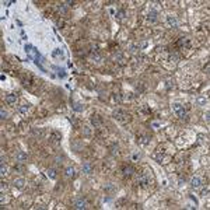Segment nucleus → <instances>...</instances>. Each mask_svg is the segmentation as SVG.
I'll return each instance as SVG.
<instances>
[{"instance_id": "2eb2a0df", "label": "nucleus", "mask_w": 210, "mask_h": 210, "mask_svg": "<svg viewBox=\"0 0 210 210\" xmlns=\"http://www.w3.org/2000/svg\"><path fill=\"white\" fill-rule=\"evenodd\" d=\"M104 191L105 192H115L116 191V186L113 184H111V182H109V184H105L104 185Z\"/></svg>"}, {"instance_id": "a878e982", "label": "nucleus", "mask_w": 210, "mask_h": 210, "mask_svg": "<svg viewBox=\"0 0 210 210\" xmlns=\"http://www.w3.org/2000/svg\"><path fill=\"white\" fill-rule=\"evenodd\" d=\"M111 153L113 154V156H118V154H119V147H118V144H113V146L111 147Z\"/></svg>"}, {"instance_id": "1a4fd4ad", "label": "nucleus", "mask_w": 210, "mask_h": 210, "mask_svg": "<svg viewBox=\"0 0 210 210\" xmlns=\"http://www.w3.org/2000/svg\"><path fill=\"white\" fill-rule=\"evenodd\" d=\"M200 185H202V179L199 177H193L191 179V186L192 188H200Z\"/></svg>"}, {"instance_id": "ea45409f", "label": "nucleus", "mask_w": 210, "mask_h": 210, "mask_svg": "<svg viewBox=\"0 0 210 210\" xmlns=\"http://www.w3.org/2000/svg\"><path fill=\"white\" fill-rule=\"evenodd\" d=\"M4 174H7V168L2 164V175H4Z\"/></svg>"}, {"instance_id": "e433bc0d", "label": "nucleus", "mask_w": 210, "mask_h": 210, "mask_svg": "<svg viewBox=\"0 0 210 210\" xmlns=\"http://www.w3.org/2000/svg\"><path fill=\"white\" fill-rule=\"evenodd\" d=\"M83 133H84V136H90V135H91L90 128H84V129H83Z\"/></svg>"}, {"instance_id": "473e14b6", "label": "nucleus", "mask_w": 210, "mask_h": 210, "mask_svg": "<svg viewBox=\"0 0 210 210\" xmlns=\"http://www.w3.org/2000/svg\"><path fill=\"white\" fill-rule=\"evenodd\" d=\"M53 56H63V50H60V49H55L53 52H52Z\"/></svg>"}, {"instance_id": "a18cd8bd", "label": "nucleus", "mask_w": 210, "mask_h": 210, "mask_svg": "<svg viewBox=\"0 0 210 210\" xmlns=\"http://www.w3.org/2000/svg\"><path fill=\"white\" fill-rule=\"evenodd\" d=\"M14 170H17V171H21V170H23V167H21V165H17V167H14Z\"/></svg>"}, {"instance_id": "2f4dec72", "label": "nucleus", "mask_w": 210, "mask_h": 210, "mask_svg": "<svg viewBox=\"0 0 210 210\" xmlns=\"http://www.w3.org/2000/svg\"><path fill=\"white\" fill-rule=\"evenodd\" d=\"M156 160H157V163H164V154L158 153L157 156H156Z\"/></svg>"}, {"instance_id": "dca6fc26", "label": "nucleus", "mask_w": 210, "mask_h": 210, "mask_svg": "<svg viewBox=\"0 0 210 210\" xmlns=\"http://www.w3.org/2000/svg\"><path fill=\"white\" fill-rule=\"evenodd\" d=\"M52 69H53V70H56V71H57V76H59L60 78H63L64 76H66V71H64V69H60V67H57V66H53Z\"/></svg>"}, {"instance_id": "37998d69", "label": "nucleus", "mask_w": 210, "mask_h": 210, "mask_svg": "<svg viewBox=\"0 0 210 210\" xmlns=\"http://www.w3.org/2000/svg\"><path fill=\"white\" fill-rule=\"evenodd\" d=\"M209 115H210L209 112H206V113H205V119H206V122H209V119H210V118H209Z\"/></svg>"}, {"instance_id": "f03ea898", "label": "nucleus", "mask_w": 210, "mask_h": 210, "mask_svg": "<svg viewBox=\"0 0 210 210\" xmlns=\"http://www.w3.org/2000/svg\"><path fill=\"white\" fill-rule=\"evenodd\" d=\"M137 184H139L140 186H143V188H147L151 184V178L147 174L143 172V174H140L139 177H137Z\"/></svg>"}, {"instance_id": "4c0bfd02", "label": "nucleus", "mask_w": 210, "mask_h": 210, "mask_svg": "<svg viewBox=\"0 0 210 210\" xmlns=\"http://www.w3.org/2000/svg\"><path fill=\"white\" fill-rule=\"evenodd\" d=\"M207 195H209V186H206V188L202 191V196H207Z\"/></svg>"}, {"instance_id": "ddd939ff", "label": "nucleus", "mask_w": 210, "mask_h": 210, "mask_svg": "<svg viewBox=\"0 0 210 210\" xmlns=\"http://www.w3.org/2000/svg\"><path fill=\"white\" fill-rule=\"evenodd\" d=\"M16 101H17L16 94H7L6 95V102H7V104H16Z\"/></svg>"}, {"instance_id": "bb28decb", "label": "nucleus", "mask_w": 210, "mask_h": 210, "mask_svg": "<svg viewBox=\"0 0 210 210\" xmlns=\"http://www.w3.org/2000/svg\"><path fill=\"white\" fill-rule=\"evenodd\" d=\"M24 50H25V53L28 55V56H31V53H32V50H34V46L32 45H25Z\"/></svg>"}, {"instance_id": "f8f14e48", "label": "nucleus", "mask_w": 210, "mask_h": 210, "mask_svg": "<svg viewBox=\"0 0 210 210\" xmlns=\"http://www.w3.org/2000/svg\"><path fill=\"white\" fill-rule=\"evenodd\" d=\"M21 81H23L24 85H30L31 81H32V76H30V74H24V76H21Z\"/></svg>"}, {"instance_id": "c03bdc74", "label": "nucleus", "mask_w": 210, "mask_h": 210, "mask_svg": "<svg viewBox=\"0 0 210 210\" xmlns=\"http://www.w3.org/2000/svg\"><path fill=\"white\" fill-rule=\"evenodd\" d=\"M196 207V206H192V205H186V206H185V209H195Z\"/></svg>"}, {"instance_id": "b1692460", "label": "nucleus", "mask_w": 210, "mask_h": 210, "mask_svg": "<svg viewBox=\"0 0 210 210\" xmlns=\"http://www.w3.org/2000/svg\"><path fill=\"white\" fill-rule=\"evenodd\" d=\"M116 18L118 20H123L126 17V13H125V10H118V11H116Z\"/></svg>"}, {"instance_id": "6ab92c4d", "label": "nucleus", "mask_w": 210, "mask_h": 210, "mask_svg": "<svg viewBox=\"0 0 210 210\" xmlns=\"http://www.w3.org/2000/svg\"><path fill=\"white\" fill-rule=\"evenodd\" d=\"M139 143H140V144H144V146H146V144H149V143H150V137H149V136H146V135L140 136Z\"/></svg>"}, {"instance_id": "4be33fe9", "label": "nucleus", "mask_w": 210, "mask_h": 210, "mask_svg": "<svg viewBox=\"0 0 210 210\" xmlns=\"http://www.w3.org/2000/svg\"><path fill=\"white\" fill-rule=\"evenodd\" d=\"M71 149H73L74 151H80L83 149V144L80 142H74V143H71Z\"/></svg>"}, {"instance_id": "a211bd4d", "label": "nucleus", "mask_w": 210, "mask_h": 210, "mask_svg": "<svg viewBox=\"0 0 210 210\" xmlns=\"http://www.w3.org/2000/svg\"><path fill=\"white\" fill-rule=\"evenodd\" d=\"M46 174H48V177L50 178V179H56V170H53V168H49V170L46 171Z\"/></svg>"}, {"instance_id": "7c9ffc66", "label": "nucleus", "mask_w": 210, "mask_h": 210, "mask_svg": "<svg viewBox=\"0 0 210 210\" xmlns=\"http://www.w3.org/2000/svg\"><path fill=\"white\" fill-rule=\"evenodd\" d=\"M0 115H2V119H7L9 118V112L4 111L3 108H2V111H0Z\"/></svg>"}, {"instance_id": "f704fd0d", "label": "nucleus", "mask_w": 210, "mask_h": 210, "mask_svg": "<svg viewBox=\"0 0 210 210\" xmlns=\"http://www.w3.org/2000/svg\"><path fill=\"white\" fill-rule=\"evenodd\" d=\"M28 108H30L28 105H27V104H24L23 106H20L18 109H20V112H23V113H24V112H27V111H28Z\"/></svg>"}, {"instance_id": "de8ad7c7", "label": "nucleus", "mask_w": 210, "mask_h": 210, "mask_svg": "<svg viewBox=\"0 0 210 210\" xmlns=\"http://www.w3.org/2000/svg\"><path fill=\"white\" fill-rule=\"evenodd\" d=\"M4 4L6 6H10V4H13V2H11V0H10V2H4Z\"/></svg>"}, {"instance_id": "393cba45", "label": "nucleus", "mask_w": 210, "mask_h": 210, "mask_svg": "<svg viewBox=\"0 0 210 210\" xmlns=\"http://www.w3.org/2000/svg\"><path fill=\"white\" fill-rule=\"evenodd\" d=\"M64 172H66V177H69V178H70V177H74V168H73V167H67Z\"/></svg>"}, {"instance_id": "0eeeda50", "label": "nucleus", "mask_w": 210, "mask_h": 210, "mask_svg": "<svg viewBox=\"0 0 210 210\" xmlns=\"http://www.w3.org/2000/svg\"><path fill=\"white\" fill-rule=\"evenodd\" d=\"M60 140H62L60 133H59V132H56V130H53V132L50 133V142L55 143V144H59V143H60Z\"/></svg>"}, {"instance_id": "c756f323", "label": "nucleus", "mask_w": 210, "mask_h": 210, "mask_svg": "<svg viewBox=\"0 0 210 210\" xmlns=\"http://www.w3.org/2000/svg\"><path fill=\"white\" fill-rule=\"evenodd\" d=\"M113 99L118 101V102H120L123 99V94H113Z\"/></svg>"}, {"instance_id": "f3484780", "label": "nucleus", "mask_w": 210, "mask_h": 210, "mask_svg": "<svg viewBox=\"0 0 210 210\" xmlns=\"http://www.w3.org/2000/svg\"><path fill=\"white\" fill-rule=\"evenodd\" d=\"M157 16H158V13L156 11V10H151V11L149 13V20L151 23H154L157 20Z\"/></svg>"}, {"instance_id": "aec40b11", "label": "nucleus", "mask_w": 210, "mask_h": 210, "mask_svg": "<svg viewBox=\"0 0 210 210\" xmlns=\"http://www.w3.org/2000/svg\"><path fill=\"white\" fill-rule=\"evenodd\" d=\"M32 133H34L35 136H38L39 139H42V137L45 136V132H44L42 129H32Z\"/></svg>"}, {"instance_id": "6e6552de", "label": "nucleus", "mask_w": 210, "mask_h": 210, "mask_svg": "<svg viewBox=\"0 0 210 210\" xmlns=\"http://www.w3.org/2000/svg\"><path fill=\"white\" fill-rule=\"evenodd\" d=\"M122 172H123V175L125 177H132L133 175V172H135V168L132 167V165H125V167L122 168Z\"/></svg>"}, {"instance_id": "cd10ccee", "label": "nucleus", "mask_w": 210, "mask_h": 210, "mask_svg": "<svg viewBox=\"0 0 210 210\" xmlns=\"http://www.w3.org/2000/svg\"><path fill=\"white\" fill-rule=\"evenodd\" d=\"M63 160H64V157H63V156H60V157L57 156L56 158H55V163H56L57 165H62V163H63Z\"/></svg>"}, {"instance_id": "a19ab883", "label": "nucleus", "mask_w": 210, "mask_h": 210, "mask_svg": "<svg viewBox=\"0 0 210 210\" xmlns=\"http://www.w3.org/2000/svg\"><path fill=\"white\" fill-rule=\"evenodd\" d=\"M151 126H153L154 129H158V122H153V123H151Z\"/></svg>"}, {"instance_id": "c85d7f7f", "label": "nucleus", "mask_w": 210, "mask_h": 210, "mask_svg": "<svg viewBox=\"0 0 210 210\" xmlns=\"http://www.w3.org/2000/svg\"><path fill=\"white\" fill-rule=\"evenodd\" d=\"M196 102H198L199 105H206V98L199 97V98H196Z\"/></svg>"}, {"instance_id": "72a5a7b5", "label": "nucleus", "mask_w": 210, "mask_h": 210, "mask_svg": "<svg viewBox=\"0 0 210 210\" xmlns=\"http://www.w3.org/2000/svg\"><path fill=\"white\" fill-rule=\"evenodd\" d=\"M57 11L62 13V14H64V13H66V7H64L63 4H59V6H57Z\"/></svg>"}, {"instance_id": "5701e85b", "label": "nucleus", "mask_w": 210, "mask_h": 210, "mask_svg": "<svg viewBox=\"0 0 210 210\" xmlns=\"http://www.w3.org/2000/svg\"><path fill=\"white\" fill-rule=\"evenodd\" d=\"M73 109H74V111H77V112H81L83 109H84V105L80 104V102H74V104H73Z\"/></svg>"}, {"instance_id": "7ed1b4c3", "label": "nucleus", "mask_w": 210, "mask_h": 210, "mask_svg": "<svg viewBox=\"0 0 210 210\" xmlns=\"http://www.w3.org/2000/svg\"><path fill=\"white\" fill-rule=\"evenodd\" d=\"M113 118L116 120H119V122H126V120L129 119V115L123 111V109H116V111L113 112Z\"/></svg>"}, {"instance_id": "39448f33", "label": "nucleus", "mask_w": 210, "mask_h": 210, "mask_svg": "<svg viewBox=\"0 0 210 210\" xmlns=\"http://www.w3.org/2000/svg\"><path fill=\"white\" fill-rule=\"evenodd\" d=\"M91 125L94 126V128H99V126L102 125V118L99 115H92L91 116Z\"/></svg>"}, {"instance_id": "c9c22d12", "label": "nucleus", "mask_w": 210, "mask_h": 210, "mask_svg": "<svg viewBox=\"0 0 210 210\" xmlns=\"http://www.w3.org/2000/svg\"><path fill=\"white\" fill-rule=\"evenodd\" d=\"M168 59H170L171 62H177V60H178V56H177V55H175V53H171Z\"/></svg>"}, {"instance_id": "58836bf2", "label": "nucleus", "mask_w": 210, "mask_h": 210, "mask_svg": "<svg viewBox=\"0 0 210 210\" xmlns=\"http://www.w3.org/2000/svg\"><path fill=\"white\" fill-rule=\"evenodd\" d=\"M165 85H167V88H168V90H170L171 87H174V83L171 81V80H168V81H167V84H165Z\"/></svg>"}, {"instance_id": "79ce46f5", "label": "nucleus", "mask_w": 210, "mask_h": 210, "mask_svg": "<svg viewBox=\"0 0 210 210\" xmlns=\"http://www.w3.org/2000/svg\"><path fill=\"white\" fill-rule=\"evenodd\" d=\"M69 120H70V122H71V123H73V125H74V126H76V125H77V122H76V119H74V118H69Z\"/></svg>"}, {"instance_id": "20e7f679", "label": "nucleus", "mask_w": 210, "mask_h": 210, "mask_svg": "<svg viewBox=\"0 0 210 210\" xmlns=\"http://www.w3.org/2000/svg\"><path fill=\"white\" fill-rule=\"evenodd\" d=\"M178 46H179V48H184V49L189 48V46H191V41H189V38H186V37H181L179 39H178Z\"/></svg>"}, {"instance_id": "423d86ee", "label": "nucleus", "mask_w": 210, "mask_h": 210, "mask_svg": "<svg viewBox=\"0 0 210 210\" xmlns=\"http://www.w3.org/2000/svg\"><path fill=\"white\" fill-rule=\"evenodd\" d=\"M73 207H74V209H77V210H81V209H87V202H85L84 199H77V200L74 202Z\"/></svg>"}, {"instance_id": "f257e3e1", "label": "nucleus", "mask_w": 210, "mask_h": 210, "mask_svg": "<svg viewBox=\"0 0 210 210\" xmlns=\"http://www.w3.org/2000/svg\"><path fill=\"white\" fill-rule=\"evenodd\" d=\"M172 111L177 113V115L179 116L181 119H185V120L188 119V111L184 108V105H181V104H174V105H172Z\"/></svg>"}, {"instance_id": "49530a36", "label": "nucleus", "mask_w": 210, "mask_h": 210, "mask_svg": "<svg viewBox=\"0 0 210 210\" xmlns=\"http://www.w3.org/2000/svg\"><path fill=\"white\" fill-rule=\"evenodd\" d=\"M139 157H140V154H137V153H136V154H133V160H137Z\"/></svg>"}, {"instance_id": "4468645a", "label": "nucleus", "mask_w": 210, "mask_h": 210, "mask_svg": "<svg viewBox=\"0 0 210 210\" xmlns=\"http://www.w3.org/2000/svg\"><path fill=\"white\" fill-rule=\"evenodd\" d=\"M91 171H92V167H91L90 163H84V164H83V172H84V174H91Z\"/></svg>"}, {"instance_id": "9b49d317", "label": "nucleus", "mask_w": 210, "mask_h": 210, "mask_svg": "<svg viewBox=\"0 0 210 210\" xmlns=\"http://www.w3.org/2000/svg\"><path fill=\"white\" fill-rule=\"evenodd\" d=\"M16 160L18 161V163H23V161L27 160V153H24V151H18V153L16 154Z\"/></svg>"}, {"instance_id": "9d476101", "label": "nucleus", "mask_w": 210, "mask_h": 210, "mask_svg": "<svg viewBox=\"0 0 210 210\" xmlns=\"http://www.w3.org/2000/svg\"><path fill=\"white\" fill-rule=\"evenodd\" d=\"M167 23H168V25L172 27V28L178 27V21H177V18H175L174 16H168V17H167Z\"/></svg>"}, {"instance_id": "412c9836", "label": "nucleus", "mask_w": 210, "mask_h": 210, "mask_svg": "<svg viewBox=\"0 0 210 210\" xmlns=\"http://www.w3.org/2000/svg\"><path fill=\"white\" fill-rule=\"evenodd\" d=\"M24 184H25V181H24L23 178H18V179L14 181V185H16V186L18 188V189H23V188H24Z\"/></svg>"}]
</instances>
